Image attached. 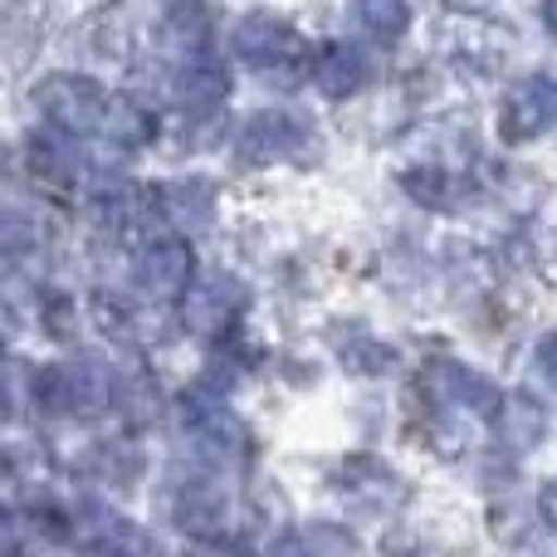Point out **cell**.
Masks as SVG:
<instances>
[{
	"label": "cell",
	"instance_id": "3957f363",
	"mask_svg": "<svg viewBox=\"0 0 557 557\" xmlns=\"http://www.w3.org/2000/svg\"><path fill=\"white\" fill-rule=\"evenodd\" d=\"M308 143H313V133H308L288 108H264V113H255L250 123L240 127V137H235V157H240L245 166H274V162H294V157H304Z\"/></svg>",
	"mask_w": 557,
	"mask_h": 557
},
{
	"label": "cell",
	"instance_id": "9a60e30c",
	"mask_svg": "<svg viewBox=\"0 0 557 557\" xmlns=\"http://www.w3.org/2000/svg\"><path fill=\"white\" fill-rule=\"evenodd\" d=\"M206 39H211V15H206L201 0H172V10H166V45L196 64Z\"/></svg>",
	"mask_w": 557,
	"mask_h": 557
},
{
	"label": "cell",
	"instance_id": "7402d4cb",
	"mask_svg": "<svg viewBox=\"0 0 557 557\" xmlns=\"http://www.w3.org/2000/svg\"><path fill=\"white\" fill-rule=\"evenodd\" d=\"M539 367H543V376L557 386V327L539 337Z\"/></svg>",
	"mask_w": 557,
	"mask_h": 557
},
{
	"label": "cell",
	"instance_id": "6da1fadb",
	"mask_svg": "<svg viewBox=\"0 0 557 557\" xmlns=\"http://www.w3.org/2000/svg\"><path fill=\"white\" fill-rule=\"evenodd\" d=\"M117 401V376L98 357H74V362L45 367L35 376V406L45 416H98Z\"/></svg>",
	"mask_w": 557,
	"mask_h": 557
},
{
	"label": "cell",
	"instance_id": "9c48e42d",
	"mask_svg": "<svg viewBox=\"0 0 557 557\" xmlns=\"http://www.w3.org/2000/svg\"><path fill=\"white\" fill-rule=\"evenodd\" d=\"M431 392L441 396L445 406H455V411H470V416H484V421H494L504 406V396L494 392L490 382H484L474 367H460V362H441L431 372Z\"/></svg>",
	"mask_w": 557,
	"mask_h": 557
},
{
	"label": "cell",
	"instance_id": "7c38bea8",
	"mask_svg": "<svg viewBox=\"0 0 557 557\" xmlns=\"http://www.w3.org/2000/svg\"><path fill=\"white\" fill-rule=\"evenodd\" d=\"M157 206L182 231H206L215 221V186L206 176H176V182H166L157 191Z\"/></svg>",
	"mask_w": 557,
	"mask_h": 557
},
{
	"label": "cell",
	"instance_id": "d6986e66",
	"mask_svg": "<svg viewBox=\"0 0 557 557\" xmlns=\"http://www.w3.org/2000/svg\"><path fill=\"white\" fill-rule=\"evenodd\" d=\"M337 357H343V367L352 376H382L386 367L396 362V352L386 343H376V337H367V333H347V337H337Z\"/></svg>",
	"mask_w": 557,
	"mask_h": 557
},
{
	"label": "cell",
	"instance_id": "4fadbf2b",
	"mask_svg": "<svg viewBox=\"0 0 557 557\" xmlns=\"http://www.w3.org/2000/svg\"><path fill=\"white\" fill-rule=\"evenodd\" d=\"M225 519H231V499H225V490L211 480L186 484L182 499H176V523H182L191 539H221Z\"/></svg>",
	"mask_w": 557,
	"mask_h": 557
},
{
	"label": "cell",
	"instance_id": "8992f818",
	"mask_svg": "<svg viewBox=\"0 0 557 557\" xmlns=\"http://www.w3.org/2000/svg\"><path fill=\"white\" fill-rule=\"evenodd\" d=\"M557 123V78L533 74L509 88L499 113V137L504 143H533Z\"/></svg>",
	"mask_w": 557,
	"mask_h": 557
},
{
	"label": "cell",
	"instance_id": "8fae6325",
	"mask_svg": "<svg viewBox=\"0 0 557 557\" xmlns=\"http://www.w3.org/2000/svg\"><path fill=\"white\" fill-rule=\"evenodd\" d=\"M308 74H313V88L323 98H352L372 78V69L352 45H323L308 59Z\"/></svg>",
	"mask_w": 557,
	"mask_h": 557
},
{
	"label": "cell",
	"instance_id": "ba28073f",
	"mask_svg": "<svg viewBox=\"0 0 557 557\" xmlns=\"http://www.w3.org/2000/svg\"><path fill=\"white\" fill-rule=\"evenodd\" d=\"M191 274H196V260L182 235H162V240H152L137 255V284L152 298H186V288L196 284Z\"/></svg>",
	"mask_w": 557,
	"mask_h": 557
},
{
	"label": "cell",
	"instance_id": "7a4b0ae2",
	"mask_svg": "<svg viewBox=\"0 0 557 557\" xmlns=\"http://www.w3.org/2000/svg\"><path fill=\"white\" fill-rule=\"evenodd\" d=\"M35 103H39V117L59 137H88L108 123V103L113 98L88 74H49L35 84Z\"/></svg>",
	"mask_w": 557,
	"mask_h": 557
},
{
	"label": "cell",
	"instance_id": "e0dca14e",
	"mask_svg": "<svg viewBox=\"0 0 557 557\" xmlns=\"http://www.w3.org/2000/svg\"><path fill=\"white\" fill-rule=\"evenodd\" d=\"M278 557H357V539L333 523H313V529L294 533V539L278 548Z\"/></svg>",
	"mask_w": 557,
	"mask_h": 557
},
{
	"label": "cell",
	"instance_id": "5b68a950",
	"mask_svg": "<svg viewBox=\"0 0 557 557\" xmlns=\"http://www.w3.org/2000/svg\"><path fill=\"white\" fill-rule=\"evenodd\" d=\"M240 308H245V288L235 284V278L206 274L186 288L182 323H186V333H196V337H225L235 327V318H240Z\"/></svg>",
	"mask_w": 557,
	"mask_h": 557
},
{
	"label": "cell",
	"instance_id": "2e32d148",
	"mask_svg": "<svg viewBox=\"0 0 557 557\" xmlns=\"http://www.w3.org/2000/svg\"><path fill=\"white\" fill-rule=\"evenodd\" d=\"M352 20L367 39L376 45H396L411 25V5L406 0H352Z\"/></svg>",
	"mask_w": 557,
	"mask_h": 557
},
{
	"label": "cell",
	"instance_id": "ffe728a7",
	"mask_svg": "<svg viewBox=\"0 0 557 557\" xmlns=\"http://www.w3.org/2000/svg\"><path fill=\"white\" fill-rule=\"evenodd\" d=\"M401 186H406V196H416L421 206H435V211H445V206L455 201V182L441 172V166H421V172H406Z\"/></svg>",
	"mask_w": 557,
	"mask_h": 557
},
{
	"label": "cell",
	"instance_id": "44dd1931",
	"mask_svg": "<svg viewBox=\"0 0 557 557\" xmlns=\"http://www.w3.org/2000/svg\"><path fill=\"white\" fill-rule=\"evenodd\" d=\"M539 519H543V529L557 533V480H548L539 490Z\"/></svg>",
	"mask_w": 557,
	"mask_h": 557
},
{
	"label": "cell",
	"instance_id": "30bf717a",
	"mask_svg": "<svg viewBox=\"0 0 557 557\" xmlns=\"http://www.w3.org/2000/svg\"><path fill=\"white\" fill-rule=\"evenodd\" d=\"M494 431H499V445L509 455H533L548 441V411L529 392H513V396H504L499 416H494Z\"/></svg>",
	"mask_w": 557,
	"mask_h": 557
},
{
	"label": "cell",
	"instance_id": "cb8c5ba5",
	"mask_svg": "<svg viewBox=\"0 0 557 557\" xmlns=\"http://www.w3.org/2000/svg\"><path fill=\"white\" fill-rule=\"evenodd\" d=\"M401 557H441V553H401Z\"/></svg>",
	"mask_w": 557,
	"mask_h": 557
},
{
	"label": "cell",
	"instance_id": "277c9868",
	"mask_svg": "<svg viewBox=\"0 0 557 557\" xmlns=\"http://www.w3.org/2000/svg\"><path fill=\"white\" fill-rule=\"evenodd\" d=\"M235 54H240L245 64H255V69L270 74L274 64H304L308 45L288 20L270 15V10H250V15L235 25Z\"/></svg>",
	"mask_w": 557,
	"mask_h": 557
},
{
	"label": "cell",
	"instance_id": "ac0fdd59",
	"mask_svg": "<svg viewBox=\"0 0 557 557\" xmlns=\"http://www.w3.org/2000/svg\"><path fill=\"white\" fill-rule=\"evenodd\" d=\"M108 133L117 147H147L157 137V117L133 98H113L108 103Z\"/></svg>",
	"mask_w": 557,
	"mask_h": 557
},
{
	"label": "cell",
	"instance_id": "52a82bcc",
	"mask_svg": "<svg viewBox=\"0 0 557 557\" xmlns=\"http://www.w3.org/2000/svg\"><path fill=\"white\" fill-rule=\"evenodd\" d=\"M337 490L362 513H392L396 504L406 499L401 474H392L382 460H372V455H352V460L337 465Z\"/></svg>",
	"mask_w": 557,
	"mask_h": 557
},
{
	"label": "cell",
	"instance_id": "5bb4252c",
	"mask_svg": "<svg viewBox=\"0 0 557 557\" xmlns=\"http://www.w3.org/2000/svg\"><path fill=\"white\" fill-rule=\"evenodd\" d=\"M225 98H231V74H225L221 64L196 59V64H186L182 74H176V103H182L186 113L206 117V113H215Z\"/></svg>",
	"mask_w": 557,
	"mask_h": 557
},
{
	"label": "cell",
	"instance_id": "603a6c76",
	"mask_svg": "<svg viewBox=\"0 0 557 557\" xmlns=\"http://www.w3.org/2000/svg\"><path fill=\"white\" fill-rule=\"evenodd\" d=\"M539 20H543V29L557 39V0H539Z\"/></svg>",
	"mask_w": 557,
	"mask_h": 557
}]
</instances>
